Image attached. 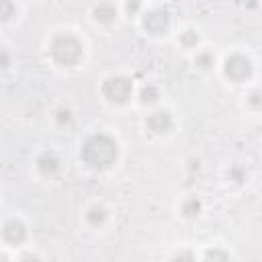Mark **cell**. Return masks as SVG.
Returning <instances> with one entry per match:
<instances>
[{
  "instance_id": "cell-8",
  "label": "cell",
  "mask_w": 262,
  "mask_h": 262,
  "mask_svg": "<svg viewBox=\"0 0 262 262\" xmlns=\"http://www.w3.org/2000/svg\"><path fill=\"white\" fill-rule=\"evenodd\" d=\"M37 164H39V170H41L45 176H53L55 172L60 170V160H58V156H55L53 152L41 154L39 160H37Z\"/></svg>"
},
{
  "instance_id": "cell-17",
  "label": "cell",
  "mask_w": 262,
  "mask_h": 262,
  "mask_svg": "<svg viewBox=\"0 0 262 262\" xmlns=\"http://www.w3.org/2000/svg\"><path fill=\"white\" fill-rule=\"evenodd\" d=\"M58 115H60L58 119H60V123H62V125L70 121V111H68V109H60V111H58Z\"/></svg>"
},
{
  "instance_id": "cell-20",
  "label": "cell",
  "mask_w": 262,
  "mask_h": 262,
  "mask_svg": "<svg viewBox=\"0 0 262 262\" xmlns=\"http://www.w3.org/2000/svg\"><path fill=\"white\" fill-rule=\"evenodd\" d=\"M207 258H228V254H221V252H207Z\"/></svg>"
},
{
  "instance_id": "cell-9",
  "label": "cell",
  "mask_w": 262,
  "mask_h": 262,
  "mask_svg": "<svg viewBox=\"0 0 262 262\" xmlns=\"http://www.w3.org/2000/svg\"><path fill=\"white\" fill-rule=\"evenodd\" d=\"M95 18H97L99 23L109 25V23H113L115 18H117V10H115V6H113V4L103 2V4H99V6L95 8Z\"/></svg>"
},
{
  "instance_id": "cell-5",
  "label": "cell",
  "mask_w": 262,
  "mask_h": 262,
  "mask_svg": "<svg viewBox=\"0 0 262 262\" xmlns=\"http://www.w3.org/2000/svg\"><path fill=\"white\" fill-rule=\"evenodd\" d=\"M168 25H170V16H168L166 10H152L143 18L145 31H149L152 35H162L168 29Z\"/></svg>"
},
{
  "instance_id": "cell-16",
  "label": "cell",
  "mask_w": 262,
  "mask_h": 262,
  "mask_svg": "<svg viewBox=\"0 0 262 262\" xmlns=\"http://www.w3.org/2000/svg\"><path fill=\"white\" fill-rule=\"evenodd\" d=\"M137 10H139V0H129V2H127V12L135 14Z\"/></svg>"
},
{
  "instance_id": "cell-6",
  "label": "cell",
  "mask_w": 262,
  "mask_h": 262,
  "mask_svg": "<svg viewBox=\"0 0 262 262\" xmlns=\"http://www.w3.org/2000/svg\"><path fill=\"white\" fill-rule=\"evenodd\" d=\"M2 236H4V240L8 242V244L18 246V244H23V242H25V238H27V230H25V226H23L21 221L12 219V221H6Z\"/></svg>"
},
{
  "instance_id": "cell-18",
  "label": "cell",
  "mask_w": 262,
  "mask_h": 262,
  "mask_svg": "<svg viewBox=\"0 0 262 262\" xmlns=\"http://www.w3.org/2000/svg\"><path fill=\"white\" fill-rule=\"evenodd\" d=\"M250 105L252 107H260L262 105V95H260V92H254V95L250 97Z\"/></svg>"
},
{
  "instance_id": "cell-3",
  "label": "cell",
  "mask_w": 262,
  "mask_h": 262,
  "mask_svg": "<svg viewBox=\"0 0 262 262\" xmlns=\"http://www.w3.org/2000/svg\"><path fill=\"white\" fill-rule=\"evenodd\" d=\"M103 95L111 103H125L131 97V80H127L123 76L109 78L103 84Z\"/></svg>"
},
{
  "instance_id": "cell-14",
  "label": "cell",
  "mask_w": 262,
  "mask_h": 262,
  "mask_svg": "<svg viewBox=\"0 0 262 262\" xmlns=\"http://www.w3.org/2000/svg\"><path fill=\"white\" fill-rule=\"evenodd\" d=\"M197 64L201 66V68H211L213 66V58L209 53H201L199 58H197Z\"/></svg>"
},
{
  "instance_id": "cell-13",
  "label": "cell",
  "mask_w": 262,
  "mask_h": 262,
  "mask_svg": "<svg viewBox=\"0 0 262 262\" xmlns=\"http://www.w3.org/2000/svg\"><path fill=\"white\" fill-rule=\"evenodd\" d=\"M182 45H186V47H191V45H195L197 41H199V37H197V33L195 31H186L184 35H182Z\"/></svg>"
},
{
  "instance_id": "cell-11",
  "label": "cell",
  "mask_w": 262,
  "mask_h": 262,
  "mask_svg": "<svg viewBox=\"0 0 262 262\" xmlns=\"http://www.w3.org/2000/svg\"><path fill=\"white\" fill-rule=\"evenodd\" d=\"M199 211H201V203H199L197 199H191V201H186V203L182 205V213H184L186 217H195Z\"/></svg>"
},
{
  "instance_id": "cell-10",
  "label": "cell",
  "mask_w": 262,
  "mask_h": 262,
  "mask_svg": "<svg viewBox=\"0 0 262 262\" xmlns=\"http://www.w3.org/2000/svg\"><path fill=\"white\" fill-rule=\"evenodd\" d=\"M86 219H88L90 226H101V223H105V219H107L105 207H101V205H95V207H90L88 213H86Z\"/></svg>"
},
{
  "instance_id": "cell-15",
  "label": "cell",
  "mask_w": 262,
  "mask_h": 262,
  "mask_svg": "<svg viewBox=\"0 0 262 262\" xmlns=\"http://www.w3.org/2000/svg\"><path fill=\"white\" fill-rule=\"evenodd\" d=\"M12 12H14V8L10 4V0H2V18L4 21H8V18L12 16Z\"/></svg>"
},
{
  "instance_id": "cell-7",
  "label": "cell",
  "mask_w": 262,
  "mask_h": 262,
  "mask_svg": "<svg viewBox=\"0 0 262 262\" xmlns=\"http://www.w3.org/2000/svg\"><path fill=\"white\" fill-rule=\"evenodd\" d=\"M147 127L154 131V133H166L172 127V117L166 111H158V113L147 117Z\"/></svg>"
},
{
  "instance_id": "cell-2",
  "label": "cell",
  "mask_w": 262,
  "mask_h": 262,
  "mask_svg": "<svg viewBox=\"0 0 262 262\" xmlns=\"http://www.w3.org/2000/svg\"><path fill=\"white\" fill-rule=\"evenodd\" d=\"M51 58L60 66H76L82 60V43L72 35H58L51 41Z\"/></svg>"
},
{
  "instance_id": "cell-4",
  "label": "cell",
  "mask_w": 262,
  "mask_h": 262,
  "mask_svg": "<svg viewBox=\"0 0 262 262\" xmlns=\"http://www.w3.org/2000/svg\"><path fill=\"white\" fill-rule=\"evenodd\" d=\"M252 74V64L248 58H244V55H232V58L226 62V76L240 82L248 78Z\"/></svg>"
},
{
  "instance_id": "cell-1",
  "label": "cell",
  "mask_w": 262,
  "mask_h": 262,
  "mask_svg": "<svg viewBox=\"0 0 262 262\" xmlns=\"http://www.w3.org/2000/svg\"><path fill=\"white\" fill-rule=\"evenodd\" d=\"M82 158L88 166L103 170L117 160V143L105 133H97L82 145Z\"/></svg>"
},
{
  "instance_id": "cell-19",
  "label": "cell",
  "mask_w": 262,
  "mask_h": 262,
  "mask_svg": "<svg viewBox=\"0 0 262 262\" xmlns=\"http://www.w3.org/2000/svg\"><path fill=\"white\" fill-rule=\"evenodd\" d=\"M230 174H232V178H234L236 182H242V180H244V174H242L240 168H234V170H232Z\"/></svg>"
},
{
  "instance_id": "cell-12",
  "label": "cell",
  "mask_w": 262,
  "mask_h": 262,
  "mask_svg": "<svg viewBox=\"0 0 262 262\" xmlns=\"http://www.w3.org/2000/svg\"><path fill=\"white\" fill-rule=\"evenodd\" d=\"M158 97H160L158 88H154V86H143V90H141V101H143V103H156Z\"/></svg>"
}]
</instances>
